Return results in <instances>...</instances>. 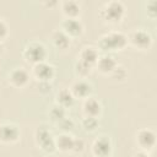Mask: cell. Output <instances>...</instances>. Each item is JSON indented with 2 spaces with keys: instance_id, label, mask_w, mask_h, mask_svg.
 I'll use <instances>...</instances> for the list:
<instances>
[{
  "instance_id": "cell-9",
  "label": "cell",
  "mask_w": 157,
  "mask_h": 157,
  "mask_svg": "<svg viewBox=\"0 0 157 157\" xmlns=\"http://www.w3.org/2000/svg\"><path fill=\"white\" fill-rule=\"evenodd\" d=\"M20 137V130L15 124L4 123L0 124V142L12 144L16 142Z\"/></svg>"
},
{
  "instance_id": "cell-3",
  "label": "cell",
  "mask_w": 157,
  "mask_h": 157,
  "mask_svg": "<svg viewBox=\"0 0 157 157\" xmlns=\"http://www.w3.org/2000/svg\"><path fill=\"white\" fill-rule=\"evenodd\" d=\"M25 60L32 65L39 64L42 61H45L47 59V49L45 47L39 42H31L28 43L22 53Z\"/></svg>"
},
{
  "instance_id": "cell-1",
  "label": "cell",
  "mask_w": 157,
  "mask_h": 157,
  "mask_svg": "<svg viewBox=\"0 0 157 157\" xmlns=\"http://www.w3.org/2000/svg\"><path fill=\"white\" fill-rule=\"evenodd\" d=\"M128 45V36L120 31H110L98 39V48L110 54V52L121 50Z\"/></svg>"
},
{
  "instance_id": "cell-26",
  "label": "cell",
  "mask_w": 157,
  "mask_h": 157,
  "mask_svg": "<svg viewBox=\"0 0 157 157\" xmlns=\"http://www.w3.org/2000/svg\"><path fill=\"white\" fill-rule=\"evenodd\" d=\"M37 86H38L39 92L43 93V94L49 93V92L52 91V83H50V82H47V81H44V82H38Z\"/></svg>"
},
{
  "instance_id": "cell-19",
  "label": "cell",
  "mask_w": 157,
  "mask_h": 157,
  "mask_svg": "<svg viewBox=\"0 0 157 157\" xmlns=\"http://www.w3.org/2000/svg\"><path fill=\"white\" fill-rule=\"evenodd\" d=\"M74 101H75V98H74V96L69 88H63L56 94V104L61 105L65 109L71 107L74 104Z\"/></svg>"
},
{
  "instance_id": "cell-13",
  "label": "cell",
  "mask_w": 157,
  "mask_h": 157,
  "mask_svg": "<svg viewBox=\"0 0 157 157\" xmlns=\"http://www.w3.org/2000/svg\"><path fill=\"white\" fill-rule=\"evenodd\" d=\"M118 66V61L117 59L112 55V54H103L99 55L97 63H96V67L98 69L99 72L102 74H112V71Z\"/></svg>"
},
{
  "instance_id": "cell-25",
  "label": "cell",
  "mask_w": 157,
  "mask_h": 157,
  "mask_svg": "<svg viewBox=\"0 0 157 157\" xmlns=\"http://www.w3.org/2000/svg\"><path fill=\"white\" fill-rule=\"evenodd\" d=\"M85 150V141L82 139H74V142H72V148L71 151L75 152V153H80Z\"/></svg>"
},
{
  "instance_id": "cell-6",
  "label": "cell",
  "mask_w": 157,
  "mask_h": 157,
  "mask_svg": "<svg viewBox=\"0 0 157 157\" xmlns=\"http://www.w3.org/2000/svg\"><path fill=\"white\" fill-rule=\"evenodd\" d=\"M128 43L139 50H146L152 45V37L145 29H135L128 37Z\"/></svg>"
},
{
  "instance_id": "cell-8",
  "label": "cell",
  "mask_w": 157,
  "mask_h": 157,
  "mask_svg": "<svg viewBox=\"0 0 157 157\" xmlns=\"http://www.w3.org/2000/svg\"><path fill=\"white\" fill-rule=\"evenodd\" d=\"M60 29L66 33L70 38L78 37L83 32V25L82 22L76 17V18H64L60 25Z\"/></svg>"
},
{
  "instance_id": "cell-22",
  "label": "cell",
  "mask_w": 157,
  "mask_h": 157,
  "mask_svg": "<svg viewBox=\"0 0 157 157\" xmlns=\"http://www.w3.org/2000/svg\"><path fill=\"white\" fill-rule=\"evenodd\" d=\"M81 124L86 131H94L98 126V119L96 117H85Z\"/></svg>"
},
{
  "instance_id": "cell-15",
  "label": "cell",
  "mask_w": 157,
  "mask_h": 157,
  "mask_svg": "<svg viewBox=\"0 0 157 157\" xmlns=\"http://www.w3.org/2000/svg\"><path fill=\"white\" fill-rule=\"evenodd\" d=\"M82 109H83V113L86 117H96L97 118L102 112V105L98 99L90 96L88 98H86L83 101Z\"/></svg>"
},
{
  "instance_id": "cell-29",
  "label": "cell",
  "mask_w": 157,
  "mask_h": 157,
  "mask_svg": "<svg viewBox=\"0 0 157 157\" xmlns=\"http://www.w3.org/2000/svg\"><path fill=\"white\" fill-rule=\"evenodd\" d=\"M134 157H152L148 152H145V151H139L134 155Z\"/></svg>"
},
{
  "instance_id": "cell-10",
  "label": "cell",
  "mask_w": 157,
  "mask_h": 157,
  "mask_svg": "<svg viewBox=\"0 0 157 157\" xmlns=\"http://www.w3.org/2000/svg\"><path fill=\"white\" fill-rule=\"evenodd\" d=\"M29 81V74L23 67H15L9 74V82L16 88L25 87Z\"/></svg>"
},
{
  "instance_id": "cell-2",
  "label": "cell",
  "mask_w": 157,
  "mask_h": 157,
  "mask_svg": "<svg viewBox=\"0 0 157 157\" xmlns=\"http://www.w3.org/2000/svg\"><path fill=\"white\" fill-rule=\"evenodd\" d=\"M125 15V6L121 1L112 0L103 5L99 11V16L108 23H118Z\"/></svg>"
},
{
  "instance_id": "cell-18",
  "label": "cell",
  "mask_w": 157,
  "mask_h": 157,
  "mask_svg": "<svg viewBox=\"0 0 157 157\" xmlns=\"http://www.w3.org/2000/svg\"><path fill=\"white\" fill-rule=\"evenodd\" d=\"M74 137L69 132H61L59 136L55 137V148L61 152H69L72 148Z\"/></svg>"
},
{
  "instance_id": "cell-30",
  "label": "cell",
  "mask_w": 157,
  "mask_h": 157,
  "mask_svg": "<svg viewBox=\"0 0 157 157\" xmlns=\"http://www.w3.org/2000/svg\"><path fill=\"white\" fill-rule=\"evenodd\" d=\"M56 4V1H53V2H44V5H47V6H53V5H55Z\"/></svg>"
},
{
  "instance_id": "cell-21",
  "label": "cell",
  "mask_w": 157,
  "mask_h": 157,
  "mask_svg": "<svg viewBox=\"0 0 157 157\" xmlns=\"http://www.w3.org/2000/svg\"><path fill=\"white\" fill-rule=\"evenodd\" d=\"M92 67H93L92 65H90L87 63H83L81 60H77L76 64H75V71H76V74L80 77H82V78L87 77L92 72Z\"/></svg>"
},
{
  "instance_id": "cell-7",
  "label": "cell",
  "mask_w": 157,
  "mask_h": 157,
  "mask_svg": "<svg viewBox=\"0 0 157 157\" xmlns=\"http://www.w3.org/2000/svg\"><path fill=\"white\" fill-rule=\"evenodd\" d=\"M32 74L33 76L37 78L38 82H50V80L54 77L55 75V70H54V66L50 65L49 63L47 61H42L39 64H36L33 65L32 67Z\"/></svg>"
},
{
  "instance_id": "cell-16",
  "label": "cell",
  "mask_w": 157,
  "mask_h": 157,
  "mask_svg": "<svg viewBox=\"0 0 157 157\" xmlns=\"http://www.w3.org/2000/svg\"><path fill=\"white\" fill-rule=\"evenodd\" d=\"M61 11L66 18H76L81 12V6L75 0H65L61 2Z\"/></svg>"
},
{
  "instance_id": "cell-32",
  "label": "cell",
  "mask_w": 157,
  "mask_h": 157,
  "mask_svg": "<svg viewBox=\"0 0 157 157\" xmlns=\"http://www.w3.org/2000/svg\"><path fill=\"white\" fill-rule=\"evenodd\" d=\"M45 157H54V156H52V155H48V156H45Z\"/></svg>"
},
{
  "instance_id": "cell-11",
  "label": "cell",
  "mask_w": 157,
  "mask_h": 157,
  "mask_svg": "<svg viewBox=\"0 0 157 157\" xmlns=\"http://www.w3.org/2000/svg\"><path fill=\"white\" fill-rule=\"evenodd\" d=\"M92 152L96 157H108L112 152V142L107 136L97 137L92 144Z\"/></svg>"
},
{
  "instance_id": "cell-20",
  "label": "cell",
  "mask_w": 157,
  "mask_h": 157,
  "mask_svg": "<svg viewBox=\"0 0 157 157\" xmlns=\"http://www.w3.org/2000/svg\"><path fill=\"white\" fill-rule=\"evenodd\" d=\"M49 117H50V119H52L53 121L59 123L61 119H64V118L66 117V109L63 108V107L59 105V104H55V105H53V107L50 108V110H49Z\"/></svg>"
},
{
  "instance_id": "cell-27",
  "label": "cell",
  "mask_w": 157,
  "mask_h": 157,
  "mask_svg": "<svg viewBox=\"0 0 157 157\" xmlns=\"http://www.w3.org/2000/svg\"><path fill=\"white\" fill-rule=\"evenodd\" d=\"M7 33H9V27L6 22L4 20H0V42L7 37Z\"/></svg>"
},
{
  "instance_id": "cell-5",
  "label": "cell",
  "mask_w": 157,
  "mask_h": 157,
  "mask_svg": "<svg viewBox=\"0 0 157 157\" xmlns=\"http://www.w3.org/2000/svg\"><path fill=\"white\" fill-rule=\"evenodd\" d=\"M36 137V142L37 145L40 147V150H43L47 153H52L55 150V139L53 137L52 132L45 128V126H39L36 130L34 134Z\"/></svg>"
},
{
  "instance_id": "cell-24",
  "label": "cell",
  "mask_w": 157,
  "mask_h": 157,
  "mask_svg": "<svg viewBox=\"0 0 157 157\" xmlns=\"http://www.w3.org/2000/svg\"><path fill=\"white\" fill-rule=\"evenodd\" d=\"M110 76H112L113 78H115V80H124V78L126 77V70H125L123 66H119V65H118V66L112 71Z\"/></svg>"
},
{
  "instance_id": "cell-28",
  "label": "cell",
  "mask_w": 157,
  "mask_h": 157,
  "mask_svg": "<svg viewBox=\"0 0 157 157\" xmlns=\"http://www.w3.org/2000/svg\"><path fill=\"white\" fill-rule=\"evenodd\" d=\"M156 10H157V2H156L155 0L148 1V2H147V13H148L151 17H155V16H156Z\"/></svg>"
},
{
  "instance_id": "cell-31",
  "label": "cell",
  "mask_w": 157,
  "mask_h": 157,
  "mask_svg": "<svg viewBox=\"0 0 157 157\" xmlns=\"http://www.w3.org/2000/svg\"><path fill=\"white\" fill-rule=\"evenodd\" d=\"M2 52H4V45H2V43L0 42V54H1Z\"/></svg>"
},
{
  "instance_id": "cell-17",
  "label": "cell",
  "mask_w": 157,
  "mask_h": 157,
  "mask_svg": "<svg viewBox=\"0 0 157 157\" xmlns=\"http://www.w3.org/2000/svg\"><path fill=\"white\" fill-rule=\"evenodd\" d=\"M52 42L53 44L58 48V49H67L70 47V43H71V38L64 33L61 29H56L52 33Z\"/></svg>"
},
{
  "instance_id": "cell-4",
  "label": "cell",
  "mask_w": 157,
  "mask_h": 157,
  "mask_svg": "<svg viewBox=\"0 0 157 157\" xmlns=\"http://www.w3.org/2000/svg\"><path fill=\"white\" fill-rule=\"evenodd\" d=\"M135 142L139 146L140 151H145L148 152L151 151L155 145H156V134L153 130L147 129V128H142L140 130L136 131L135 135Z\"/></svg>"
},
{
  "instance_id": "cell-23",
  "label": "cell",
  "mask_w": 157,
  "mask_h": 157,
  "mask_svg": "<svg viewBox=\"0 0 157 157\" xmlns=\"http://www.w3.org/2000/svg\"><path fill=\"white\" fill-rule=\"evenodd\" d=\"M58 124V126L63 130V132H69L72 128H74V121L70 119V118H67V117H65L64 119H61L59 123H56Z\"/></svg>"
},
{
  "instance_id": "cell-12",
  "label": "cell",
  "mask_w": 157,
  "mask_h": 157,
  "mask_svg": "<svg viewBox=\"0 0 157 157\" xmlns=\"http://www.w3.org/2000/svg\"><path fill=\"white\" fill-rule=\"evenodd\" d=\"M69 90L72 93L74 98H85L86 99L92 93V86L83 78H80V80L75 81Z\"/></svg>"
},
{
  "instance_id": "cell-14",
  "label": "cell",
  "mask_w": 157,
  "mask_h": 157,
  "mask_svg": "<svg viewBox=\"0 0 157 157\" xmlns=\"http://www.w3.org/2000/svg\"><path fill=\"white\" fill-rule=\"evenodd\" d=\"M99 58V53H98V49L92 47V45H85L81 48L80 53H78V60L83 61V63H87L92 66L96 65L97 60Z\"/></svg>"
}]
</instances>
